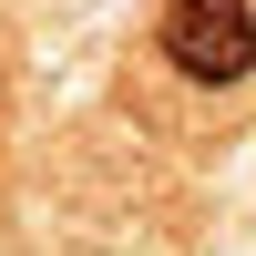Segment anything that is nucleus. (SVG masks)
Listing matches in <instances>:
<instances>
[{
  "mask_svg": "<svg viewBox=\"0 0 256 256\" xmlns=\"http://www.w3.org/2000/svg\"><path fill=\"white\" fill-rule=\"evenodd\" d=\"M0 102H10V92H0Z\"/></svg>",
  "mask_w": 256,
  "mask_h": 256,
  "instance_id": "nucleus-2",
  "label": "nucleus"
},
{
  "mask_svg": "<svg viewBox=\"0 0 256 256\" xmlns=\"http://www.w3.org/2000/svg\"><path fill=\"white\" fill-rule=\"evenodd\" d=\"M154 41H164V62H174L184 82L226 92V82L256 72V0H164Z\"/></svg>",
  "mask_w": 256,
  "mask_h": 256,
  "instance_id": "nucleus-1",
  "label": "nucleus"
}]
</instances>
